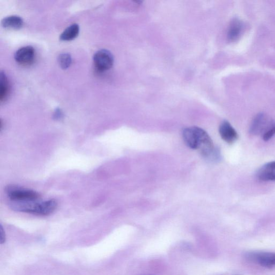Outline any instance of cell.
I'll list each match as a JSON object with an SVG mask.
<instances>
[{
	"instance_id": "ba28073f",
	"label": "cell",
	"mask_w": 275,
	"mask_h": 275,
	"mask_svg": "<svg viewBox=\"0 0 275 275\" xmlns=\"http://www.w3.org/2000/svg\"><path fill=\"white\" fill-rule=\"evenodd\" d=\"M257 177L262 181H275V162L263 165L258 171Z\"/></svg>"
},
{
	"instance_id": "30bf717a",
	"label": "cell",
	"mask_w": 275,
	"mask_h": 275,
	"mask_svg": "<svg viewBox=\"0 0 275 275\" xmlns=\"http://www.w3.org/2000/svg\"><path fill=\"white\" fill-rule=\"evenodd\" d=\"M24 22L18 16H10L4 18L2 21V26L7 29L18 30L24 26Z\"/></svg>"
},
{
	"instance_id": "7a4b0ae2",
	"label": "cell",
	"mask_w": 275,
	"mask_h": 275,
	"mask_svg": "<svg viewBox=\"0 0 275 275\" xmlns=\"http://www.w3.org/2000/svg\"><path fill=\"white\" fill-rule=\"evenodd\" d=\"M13 208L18 211L31 213L37 215L47 216L52 214L57 208L56 201L50 200L44 202L37 201L16 203Z\"/></svg>"
},
{
	"instance_id": "2e32d148",
	"label": "cell",
	"mask_w": 275,
	"mask_h": 275,
	"mask_svg": "<svg viewBox=\"0 0 275 275\" xmlns=\"http://www.w3.org/2000/svg\"><path fill=\"white\" fill-rule=\"evenodd\" d=\"M6 234L2 226L0 227V243L3 244L5 243Z\"/></svg>"
},
{
	"instance_id": "5b68a950",
	"label": "cell",
	"mask_w": 275,
	"mask_h": 275,
	"mask_svg": "<svg viewBox=\"0 0 275 275\" xmlns=\"http://www.w3.org/2000/svg\"><path fill=\"white\" fill-rule=\"evenodd\" d=\"M273 122L268 119L264 114H259L252 122L249 129L250 134L261 135L264 133Z\"/></svg>"
},
{
	"instance_id": "e0dca14e",
	"label": "cell",
	"mask_w": 275,
	"mask_h": 275,
	"mask_svg": "<svg viewBox=\"0 0 275 275\" xmlns=\"http://www.w3.org/2000/svg\"><path fill=\"white\" fill-rule=\"evenodd\" d=\"M63 116V113L60 110H56L55 116L56 119H61Z\"/></svg>"
},
{
	"instance_id": "277c9868",
	"label": "cell",
	"mask_w": 275,
	"mask_h": 275,
	"mask_svg": "<svg viewBox=\"0 0 275 275\" xmlns=\"http://www.w3.org/2000/svg\"><path fill=\"white\" fill-rule=\"evenodd\" d=\"M93 61L95 67L100 72L110 70L114 63L113 55L110 51L105 49L97 51L94 55Z\"/></svg>"
},
{
	"instance_id": "8fae6325",
	"label": "cell",
	"mask_w": 275,
	"mask_h": 275,
	"mask_svg": "<svg viewBox=\"0 0 275 275\" xmlns=\"http://www.w3.org/2000/svg\"><path fill=\"white\" fill-rule=\"evenodd\" d=\"M243 29L242 22L238 19L234 20L228 29V38L231 41H235L240 36Z\"/></svg>"
},
{
	"instance_id": "52a82bcc",
	"label": "cell",
	"mask_w": 275,
	"mask_h": 275,
	"mask_svg": "<svg viewBox=\"0 0 275 275\" xmlns=\"http://www.w3.org/2000/svg\"><path fill=\"white\" fill-rule=\"evenodd\" d=\"M219 131L222 139L228 144H232L238 140V134L236 130L227 121L221 124Z\"/></svg>"
},
{
	"instance_id": "4fadbf2b",
	"label": "cell",
	"mask_w": 275,
	"mask_h": 275,
	"mask_svg": "<svg viewBox=\"0 0 275 275\" xmlns=\"http://www.w3.org/2000/svg\"><path fill=\"white\" fill-rule=\"evenodd\" d=\"M10 87L8 80L6 75L2 72L1 84H0V100L1 102L5 101L9 94Z\"/></svg>"
},
{
	"instance_id": "9a60e30c",
	"label": "cell",
	"mask_w": 275,
	"mask_h": 275,
	"mask_svg": "<svg viewBox=\"0 0 275 275\" xmlns=\"http://www.w3.org/2000/svg\"><path fill=\"white\" fill-rule=\"evenodd\" d=\"M275 134V122H273L267 131L262 134V139L265 141H268Z\"/></svg>"
},
{
	"instance_id": "8992f818",
	"label": "cell",
	"mask_w": 275,
	"mask_h": 275,
	"mask_svg": "<svg viewBox=\"0 0 275 275\" xmlns=\"http://www.w3.org/2000/svg\"><path fill=\"white\" fill-rule=\"evenodd\" d=\"M35 56V50L30 46H28L18 49L15 54L14 58L18 64L27 66L33 63Z\"/></svg>"
},
{
	"instance_id": "3957f363",
	"label": "cell",
	"mask_w": 275,
	"mask_h": 275,
	"mask_svg": "<svg viewBox=\"0 0 275 275\" xmlns=\"http://www.w3.org/2000/svg\"><path fill=\"white\" fill-rule=\"evenodd\" d=\"M6 192L8 198L16 203L37 201L40 198L36 191L15 186H8Z\"/></svg>"
},
{
	"instance_id": "6da1fadb",
	"label": "cell",
	"mask_w": 275,
	"mask_h": 275,
	"mask_svg": "<svg viewBox=\"0 0 275 275\" xmlns=\"http://www.w3.org/2000/svg\"><path fill=\"white\" fill-rule=\"evenodd\" d=\"M183 139L193 150H198L204 156L209 157L215 153L213 143L209 134L202 129L192 127L183 131Z\"/></svg>"
},
{
	"instance_id": "7c38bea8",
	"label": "cell",
	"mask_w": 275,
	"mask_h": 275,
	"mask_svg": "<svg viewBox=\"0 0 275 275\" xmlns=\"http://www.w3.org/2000/svg\"><path fill=\"white\" fill-rule=\"evenodd\" d=\"M80 28L78 25L73 24L67 27L61 34L60 40L62 41H71L78 35Z\"/></svg>"
},
{
	"instance_id": "9c48e42d",
	"label": "cell",
	"mask_w": 275,
	"mask_h": 275,
	"mask_svg": "<svg viewBox=\"0 0 275 275\" xmlns=\"http://www.w3.org/2000/svg\"><path fill=\"white\" fill-rule=\"evenodd\" d=\"M251 258L263 267L272 268L275 267V253H261L254 254Z\"/></svg>"
},
{
	"instance_id": "5bb4252c",
	"label": "cell",
	"mask_w": 275,
	"mask_h": 275,
	"mask_svg": "<svg viewBox=\"0 0 275 275\" xmlns=\"http://www.w3.org/2000/svg\"><path fill=\"white\" fill-rule=\"evenodd\" d=\"M58 63L63 70L70 67L72 62L71 55L67 53L61 54L58 56Z\"/></svg>"
}]
</instances>
